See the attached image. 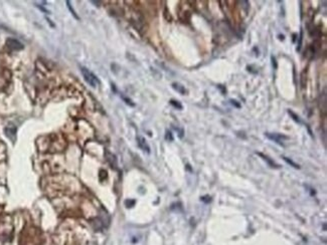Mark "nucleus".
<instances>
[{
	"label": "nucleus",
	"instance_id": "nucleus-8",
	"mask_svg": "<svg viewBox=\"0 0 327 245\" xmlns=\"http://www.w3.org/2000/svg\"><path fill=\"white\" fill-rule=\"evenodd\" d=\"M106 157H107V160L108 162L111 164L112 167L115 168L117 166V160H116V157L114 156L113 154H111V153L109 152H106Z\"/></svg>",
	"mask_w": 327,
	"mask_h": 245
},
{
	"label": "nucleus",
	"instance_id": "nucleus-5",
	"mask_svg": "<svg viewBox=\"0 0 327 245\" xmlns=\"http://www.w3.org/2000/svg\"><path fill=\"white\" fill-rule=\"evenodd\" d=\"M137 144H138V147L141 149L143 152L147 153V154H149L150 153V147H149V145L147 144L145 138L138 136L137 137Z\"/></svg>",
	"mask_w": 327,
	"mask_h": 245
},
{
	"label": "nucleus",
	"instance_id": "nucleus-16",
	"mask_svg": "<svg viewBox=\"0 0 327 245\" xmlns=\"http://www.w3.org/2000/svg\"><path fill=\"white\" fill-rule=\"evenodd\" d=\"M271 59H272V64H273L274 70H277V67H278V64H277L276 58H275V57H274V56H272V57H271Z\"/></svg>",
	"mask_w": 327,
	"mask_h": 245
},
{
	"label": "nucleus",
	"instance_id": "nucleus-7",
	"mask_svg": "<svg viewBox=\"0 0 327 245\" xmlns=\"http://www.w3.org/2000/svg\"><path fill=\"white\" fill-rule=\"evenodd\" d=\"M258 155H259L260 157H262V159L265 160L266 162L268 163V165H269L270 167H271V168H275V169H278V168H280V166H279V165H277V164H276L275 162H273V161H272L271 159H269L267 156L263 155V154H262V153H258Z\"/></svg>",
	"mask_w": 327,
	"mask_h": 245
},
{
	"label": "nucleus",
	"instance_id": "nucleus-14",
	"mask_svg": "<svg viewBox=\"0 0 327 245\" xmlns=\"http://www.w3.org/2000/svg\"><path fill=\"white\" fill-rule=\"evenodd\" d=\"M165 139L167 141H172L173 140V137H172V134H171L170 131H167L166 132V135H165Z\"/></svg>",
	"mask_w": 327,
	"mask_h": 245
},
{
	"label": "nucleus",
	"instance_id": "nucleus-1",
	"mask_svg": "<svg viewBox=\"0 0 327 245\" xmlns=\"http://www.w3.org/2000/svg\"><path fill=\"white\" fill-rule=\"evenodd\" d=\"M80 68H81V72L84 76V79H85L91 86L97 87L99 85H100V80H99V78L90 70H88V68L85 66H80Z\"/></svg>",
	"mask_w": 327,
	"mask_h": 245
},
{
	"label": "nucleus",
	"instance_id": "nucleus-15",
	"mask_svg": "<svg viewBox=\"0 0 327 245\" xmlns=\"http://www.w3.org/2000/svg\"><path fill=\"white\" fill-rule=\"evenodd\" d=\"M135 204V201L134 200H127L125 201V205L127 206V207H132V206H134Z\"/></svg>",
	"mask_w": 327,
	"mask_h": 245
},
{
	"label": "nucleus",
	"instance_id": "nucleus-3",
	"mask_svg": "<svg viewBox=\"0 0 327 245\" xmlns=\"http://www.w3.org/2000/svg\"><path fill=\"white\" fill-rule=\"evenodd\" d=\"M265 136L267 137L268 139L271 140V141L275 142V143H277V144H279L280 146H284V144H283L284 140L288 139L286 136L280 135V134H274V133H266Z\"/></svg>",
	"mask_w": 327,
	"mask_h": 245
},
{
	"label": "nucleus",
	"instance_id": "nucleus-17",
	"mask_svg": "<svg viewBox=\"0 0 327 245\" xmlns=\"http://www.w3.org/2000/svg\"><path fill=\"white\" fill-rule=\"evenodd\" d=\"M231 104H233L235 106H237V108L239 109V108H241V105H239V104H238V102H237V101H234V99H231Z\"/></svg>",
	"mask_w": 327,
	"mask_h": 245
},
{
	"label": "nucleus",
	"instance_id": "nucleus-6",
	"mask_svg": "<svg viewBox=\"0 0 327 245\" xmlns=\"http://www.w3.org/2000/svg\"><path fill=\"white\" fill-rule=\"evenodd\" d=\"M172 89L174 90H176L177 93H179L180 94H186V93H187V90H185V87L180 85V83L178 82H173L172 83Z\"/></svg>",
	"mask_w": 327,
	"mask_h": 245
},
{
	"label": "nucleus",
	"instance_id": "nucleus-4",
	"mask_svg": "<svg viewBox=\"0 0 327 245\" xmlns=\"http://www.w3.org/2000/svg\"><path fill=\"white\" fill-rule=\"evenodd\" d=\"M16 132H17V128L15 127L13 124H9L8 126H6L4 129V133L6 137L10 139L11 141H15V138H16Z\"/></svg>",
	"mask_w": 327,
	"mask_h": 245
},
{
	"label": "nucleus",
	"instance_id": "nucleus-9",
	"mask_svg": "<svg viewBox=\"0 0 327 245\" xmlns=\"http://www.w3.org/2000/svg\"><path fill=\"white\" fill-rule=\"evenodd\" d=\"M67 8H68V10H70L71 11V13H72V15H73V16L76 18V19H80V17L78 16V15L77 14H76V11L74 10V8H73V6H72V3L70 2V1H67Z\"/></svg>",
	"mask_w": 327,
	"mask_h": 245
},
{
	"label": "nucleus",
	"instance_id": "nucleus-12",
	"mask_svg": "<svg viewBox=\"0 0 327 245\" xmlns=\"http://www.w3.org/2000/svg\"><path fill=\"white\" fill-rule=\"evenodd\" d=\"M283 159H284V161H285V162H287L288 164H289V165H291L292 167H294V168H296V169H299V165H298V164H296V163H294L293 162V161H292V160H290V159H288L287 158V157H283Z\"/></svg>",
	"mask_w": 327,
	"mask_h": 245
},
{
	"label": "nucleus",
	"instance_id": "nucleus-13",
	"mask_svg": "<svg viewBox=\"0 0 327 245\" xmlns=\"http://www.w3.org/2000/svg\"><path fill=\"white\" fill-rule=\"evenodd\" d=\"M121 97H122V98L124 99L125 102H126L127 105L131 106H135V104H134V102H132V101H131L130 98H126V97H124V95H121Z\"/></svg>",
	"mask_w": 327,
	"mask_h": 245
},
{
	"label": "nucleus",
	"instance_id": "nucleus-2",
	"mask_svg": "<svg viewBox=\"0 0 327 245\" xmlns=\"http://www.w3.org/2000/svg\"><path fill=\"white\" fill-rule=\"evenodd\" d=\"M6 46L9 49H11V50H15V51L21 50V49H23V47H24L23 44H22L20 41H18L17 39H14V38H7Z\"/></svg>",
	"mask_w": 327,
	"mask_h": 245
},
{
	"label": "nucleus",
	"instance_id": "nucleus-10",
	"mask_svg": "<svg viewBox=\"0 0 327 245\" xmlns=\"http://www.w3.org/2000/svg\"><path fill=\"white\" fill-rule=\"evenodd\" d=\"M288 114H290V116L292 117V118H293V120H294L296 122H299V124H301V120H300V118H299L298 114H296L294 112H292V110H288Z\"/></svg>",
	"mask_w": 327,
	"mask_h": 245
},
{
	"label": "nucleus",
	"instance_id": "nucleus-11",
	"mask_svg": "<svg viewBox=\"0 0 327 245\" xmlns=\"http://www.w3.org/2000/svg\"><path fill=\"white\" fill-rule=\"evenodd\" d=\"M169 102H170V105H171V106H173L175 109H177V110H182V105L180 104L179 102L174 101V99H171V101H170Z\"/></svg>",
	"mask_w": 327,
	"mask_h": 245
}]
</instances>
